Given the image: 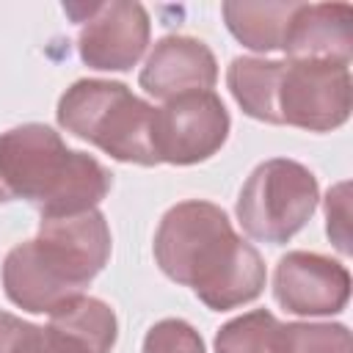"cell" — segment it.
<instances>
[{
    "label": "cell",
    "mask_w": 353,
    "mask_h": 353,
    "mask_svg": "<svg viewBox=\"0 0 353 353\" xmlns=\"http://www.w3.org/2000/svg\"><path fill=\"white\" fill-rule=\"evenodd\" d=\"M154 259L160 270L196 292L212 312L251 303L265 290V262L243 240L229 215L212 201L174 204L154 232Z\"/></svg>",
    "instance_id": "1"
},
{
    "label": "cell",
    "mask_w": 353,
    "mask_h": 353,
    "mask_svg": "<svg viewBox=\"0 0 353 353\" xmlns=\"http://www.w3.org/2000/svg\"><path fill=\"white\" fill-rule=\"evenodd\" d=\"M33 243L41 259L74 292H83L110 259V229L97 207L69 215H41Z\"/></svg>",
    "instance_id": "8"
},
{
    "label": "cell",
    "mask_w": 353,
    "mask_h": 353,
    "mask_svg": "<svg viewBox=\"0 0 353 353\" xmlns=\"http://www.w3.org/2000/svg\"><path fill=\"white\" fill-rule=\"evenodd\" d=\"M281 50L290 61L350 63L353 8L347 3H298L290 14Z\"/></svg>",
    "instance_id": "11"
},
{
    "label": "cell",
    "mask_w": 353,
    "mask_h": 353,
    "mask_svg": "<svg viewBox=\"0 0 353 353\" xmlns=\"http://www.w3.org/2000/svg\"><path fill=\"white\" fill-rule=\"evenodd\" d=\"M3 201H8V196H6V190H3V185H0V204Z\"/></svg>",
    "instance_id": "22"
},
{
    "label": "cell",
    "mask_w": 353,
    "mask_h": 353,
    "mask_svg": "<svg viewBox=\"0 0 353 353\" xmlns=\"http://www.w3.org/2000/svg\"><path fill=\"white\" fill-rule=\"evenodd\" d=\"M143 353H204V342L190 323L168 317L146 331Z\"/></svg>",
    "instance_id": "19"
},
{
    "label": "cell",
    "mask_w": 353,
    "mask_h": 353,
    "mask_svg": "<svg viewBox=\"0 0 353 353\" xmlns=\"http://www.w3.org/2000/svg\"><path fill=\"white\" fill-rule=\"evenodd\" d=\"M14 353H91V347L83 339H77L74 334H69L52 323L50 325L25 323L17 336Z\"/></svg>",
    "instance_id": "18"
},
{
    "label": "cell",
    "mask_w": 353,
    "mask_h": 353,
    "mask_svg": "<svg viewBox=\"0 0 353 353\" xmlns=\"http://www.w3.org/2000/svg\"><path fill=\"white\" fill-rule=\"evenodd\" d=\"M229 110L215 91H190L154 110V152L160 163L193 165L210 160L229 138Z\"/></svg>",
    "instance_id": "7"
},
{
    "label": "cell",
    "mask_w": 353,
    "mask_h": 353,
    "mask_svg": "<svg viewBox=\"0 0 353 353\" xmlns=\"http://www.w3.org/2000/svg\"><path fill=\"white\" fill-rule=\"evenodd\" d=\"M345 193H347V182H339L325 196V218H328L325 229H328V237L336 243V248L342 254L350 251V245H347V199H345Z\"/></svg>",
    "instance_id": "20"
},
{
    "label": "cell",
    "mask_w": 353,
    "mask_h": 353,
    "mask_svg": "<svg viewBox=\"0 0 353 353\" xmlns=\"http://www.w3.org/2000/svg\"><path fill=\"white\" fill-rule=\"evenodd\" d=\"M218 80L212 50L193 36H163L141 69V88L154 99H174L190 91H210Z\"/></svg>",
    "instance_id": "10"
},
{
    "label": "cell",
    "mask_w": 353,
    "mask_h": 353,
    "mask_svg": "<svg viewBox=\"0 0 353 353\" xmlns=\"http://www.w3.org/2000/svg\"><path fill=\"white\" fill-rule=\"evenodd\" d=\"M154 110L119 80H77L58 99V124L121 163L157 165Z\"/></svg>",
    "instance_id": "3"
},
{
    "label": "cell",
    "mask_w": 353,
    "mask_h": 353,
    "mask_svg": "<svg viewBox=\"0 0 353 353\" xmlns=\"http://www.w3.org/2000/svg\"><path fill=\"white\" fill-rule=\"evenodd\" d=\"M22 325H25V320H19L8 312H0V353H14V345H17Z\"/></svg>",
    "instance_id": "21"
},
{
    "label": "cell",
    "mask_w": 353,
    "mask_h": 353,
    "mask_svg": "<svg viewBox=\"0 0 353 353\" xmlns=\"http://www.w3.org/2000/svg\"><path fill=\"white\" fill-rule=\"evenodd\" d=\"M3 287L11 303L33 314H52L58 306L72 301L74 292L66 287L55 270L41 259L33 240L14 245L3 259Z\"/></svg>",
    "instance_id": "12"
},
{
    "label": "cell",
    "mask_w": 353,
    "mask_h": 353,
    "mask_svg": "<svg viewBox=\"0 0 353 353\" xmlns=\"http://www.w3.org/2000/svg\"><path fill=\"white\" fill-rule=\"evenodd\" d=\"M284 353H353L342 323H284Z\"/></svg>",
    "instance_id": "17"
},
{
    "label": "cell",
    "mask_w": 353,
    "mask_h": 353,
    "mask_svg": "<svg viewBox=\"0 0 353 353\" xmlns=\"http://www.w3.org/2000/svg\"><path fill=\"white\" fill-rule=\"evenodd\" d=\"M281 61H265L251 55H237L226 69V85L234 102L256 121L279 124L276 113V83Z\"/></svg>",
    "instance_id": "14"
},
{
    "label": "cell",
    "mask_w": 353,
    "mask_h": 353,
    "mask_svg": "<svg viewBox=\"0 0 353 353\" xmlns=\"http://www.w3.org/2000/svg\"><path fill=\"white\" fill-rule=\"evenodd\" d=\"M63 11L83 22L77 50L85 66L99 72L132 69L149 44V14L141 3H66Z\"/></svg>",
    "instance_id": "6"
},
{
    "label": "cell",
    "mask_w": 353,
    "mask_h": 353,
    "mask_svg": "<svg viewBox=\"0 0 353 353\" xmlns=\"http://www.w3.org/2000/svg\"><path fill=\"white\" fill-rule=\"evenodd\" d=\"M317 199V176L303 163L273 157L248 174L237 196V221L248 237L281 245L306 226Z\"/></svg>",
    "instance_id": "4"
},
{
    "label": "cell",
    "mask_w": 353,
    "mask_h": 353,
    "mask_svg": "<svg viewBox=\"0 0 353 353\" xmlns=\"http://www.w3.org/2000/svg\"><path fill=\"white\" fill-rule=\"evenodd\" d=\"M50 323L83 339L91 347V353H110L119 336L113 309L91 295H74L50 314Z\"/></svg>",
    "instance_id": "15"
},
{
    "label": "cell",
    "mask_w": 353,
    "mask_h": 353,
    "mask_svg": "<svg viewBox=\"0 0 353 353\" xmlns=\"http://www.w3.org/2000/svg\"><path fill=\"white\" fill-rule=\"evenodd\" d=\"M295 0H229L221 6L229 33L254 52L281 50L290 14L295 11Z\"/></svg>",
    "instance_id": "13"
},
{
    "label": "cell",
    "mask_w": 353,
    "mask_h": 353,
    "mask_svg": "<svg viewBox=\"0 0 353 353\" xmlns=\"http://www.w3.org/2000/svg\"><path fill=\"white\" fill-rule=\"evenodd\" d=\"M110 171L91 154L69 149L47 124H19L0 135V185L41 215L94 210L110 190Z\"/></svg>",
    "instance_id": "2"
},
{
    "label": "cell",
    "mask_w": 353,
    "mask_h": 353,
    "mask_svg": "<svg viewBox=\"0 0 353 353\" xmlns=\"http://www.w3.org/2000/svg\"><path fill=\"white\" fill-rule=\"evenodd\" d=\"M215 353H284V323L268 309L245 312L218 328Z\"/></svg>",
    "instance_id": "16"
},
{
    "label": "cell",
    "mask_w": 353,
    "mask_h": 353,
    "mask_svg": "<svg viewBox=\"0 0 353 353\" xmlns=\"http://www.w3.org/2000/svg\"><path fill=\"white\" fill-rule=\"evenodd\" d=\"M273 295L279 306L292 314H339L350 298V273L331 256L314 251H290L276 265Z\"/></svg>",
    "instance_id": "9"
},
{
    "label": "cell",
    "mask_w": 353,
    "mask_h": 353,
    "mask_svg": "<svg viewBox=\"0 0 353 353\" xmlns=\"http://www.w3.org/2000/svg\"><path fill=\"white\" fill-rule=\"evenodd\" d=\"M353 105V80L345 63L331 61H281L276 83L279 124L309 132L342 127Z\"/></svg>",
    "instance_id": "5"
}]
</instances>
